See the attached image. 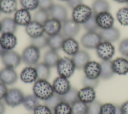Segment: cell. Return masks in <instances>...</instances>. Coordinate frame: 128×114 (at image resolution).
Listing matches in <instances>:
<instances>
[{
	"label": "cell",
	"mask_w": 128,
	"mask_h": 114,
	"mask_svg": "<svg viewBox=\"0 0 128 114\" xmlns=\"http://www.w3.org/2000/svg\"><path fill=\"white\" fill-rule=\"evenodd\" d=\"M102 104L99 101L96 100L88 104L87 114H100Z\"/></svg>",
	"instance_id": "cell-43"
},
{
	"label": "cell",
	"mask_w": 128,
	"mask_h": 114,
	"mask_svg": "<svg viewBox=\"0 0 128 114\" xmlns=\"http://www.w3.org/2000/svg\"><path fill=\"white\" fill-rule=\"evenodd\" d=\"M96 54L102 60H110L115 53V48L112 42L102 41L96 47Z\"/></svg>",
	"instance_id": "cell-8"
},
{
	"label": "cell",
	"mask_w": 128,
	"mask_h": 114,
	"mask_svg": "<svg viewBox=\"0 0 128 114\" xmlns=\"http://www.w3.org/2000/svg\"><path fill=\"white\" fill-rule=\"evenodd\" d=\"M22 8L28 11L34 10L38 6V0H20Z\"/></svg>",
	"instance_id": "cell-41"
},
{
	"label": "cell",
	"mask_w": 128,
	"mask_h": 114,
	"mask_svg": "<svg viewBox=\"0 0 128 114\" xmlns=\"http://www.w3.org/2000/svg\"><path fill=\"white\" fill-rule=\"evenodd\" d=\"M62 101V96L54 93L49 98L44 100V104L52 110H54L56 106Z\"/></svg>",
	"instance_id": "cell-39"
},
{
	"label": "cell",
	"mask_w": 128,
	"mask_h": 114,
	"mask_svg": "<svg viewBox=\"0 0 128 114\" xmlns=\"http://www.w3.org/2000/svg\"><path fill=\"white\" fill-rule=\"evenodd\" d=\"M60 0V1H64V2H66L67 0Z\"/></svg>",
	"instance_id": "cell-55"
},
{
	"label": "cell",
	"mask_w": 128,
	"mask_h": 114,
	"mask_svg": "<svg viewBox=\"0 0 128 114\" xmlns=\"http://www.w3.org/2000/svg\"><path fill=\"white\" fill-rule=\"evenodd\" d=\"M49 12L42 9L38 8L36 10L33 15L34 20L44 25V24L50 18Z\"/></svg>",
	"instance_id": "cell-34"
},
{
	"label": "cell",
	"mask_w": 128,
	"mask_h": 114,
	"mask_svg": "<svg viewBox=\"0 0 128 114\" xmlns=\"http://www.w3.org/2000/svg\"><path fill=\"white\" fill-rule=\"evenodd\" d=\"M78 92V90L76 88H71L65 94L61 96L62 101L72 105L74 102L79 100Z\"/></svg>",
	"instance_id": "cell-33"
},
{
	"label": "cell",
	"mask_w": 128,
	"mask_h": 114,
	"mask_svg": "<svg viewBox=\"0 0 128 114\" xmlns=\"http://www.w3.org/2000/svg\"><path fill=\"white\" fill-rule=\"evenodd\" d=\"M96 14L93 13L91 16L82 24L86 32H96L99 28L96 21Z\"/></svg>",
	"instance_id": "cell-35"
},
{
	"label": "cell",
	"mask_w": 128,
	"mask_h": 114,
	"mask_svg": "<svg viewBox=\"0 0 128 114\" xmlns=\"http://www.w3.org/2000/svg\"><path fill=\"white\" fill-rule=\"evenodd\" d=\"M114 2L120 3V4H124V3H127L128 0H114Z\"/></svg>",
	"instance_id": "cell-53"
},
{
	"label": "cell",
	"mask_w": 128,
	"mask_h": 114,
	"mask_svg": "<svg viewBox=\"0 0 128 114\" xmlns=\"http://www.w3.org/2000/svg\"><path fill=\"white\" fill-rule=\"evenodd\" d=\"M102 41L114 42L118 41L120 37V30L114 26L110 28L101 30L99 32Z\"/></svg>",
	"instance_id": "cell-15"
},
{
	"label": "cell",
	"mask_w": 128,
	"mask_h": 114,
	"mask_svg": "<svg viewBox=\"0 0 128 114\" xmlns=\"http://www.w3.org/2000/svg\"><path fill=\"white\" fill-rule=\"evenodd\" d=\"M56 67L59 76L68 78L72 76L76 69L72 58L66 56L60 58Z\"/></svg>",
	"instance_id": "cell-3"
},
{
	"label": "cell",
	"mask_w": 128,
	"mask_h": 114,
	"mask_svg": "<svg viewBox=\"0 0 128 114\" xmlns=\"http://www.w3.org/2000/svg\"><path fill=\"white\" fill-rule=\"evenodd\" d=\"M14 19L18 26H26L32 21V16L30 11L22 8L14 12Z\"/></svg>",
	"instance_id": "cell-21"
},
{
	"label": "cell",
	"mask_w": 128,
	"mask_h": 114,
	"mask_svg": "<svg viewBox=\"0 0 128 114\" xmlns=\"http://www.w3.org/2000/svg\"><path fill=\"white\" fill-rule=\"evenodd\" d=\"M76 68L82 70L86 64L90 60V56L88 52L84 50H79L72 58Z\"/></svg>",
	"instance_id": "cell-16"
},
{
	"label": "cell",
	"mask_w": 128,
	"mask_h": 114,
	"mask_svg": "<svg viewBox=\"0 0 128 114\" xmlns=\"http://www.w3.org/2000/svg\"><path fill=\"white\" fill-rule=\"evenodd\" d=\"M0 13H1V12H0Z\"/></svg>",
	"instance_id": "cell-57"
},
{
	"label": "cell",
	"mask_w": 128,
	"mask_h": 114,
	"mask_svg": "<svg viewBox=\"0 0 128 114\" xmlns=\"http://www.w3.org/2000/svg\"><path fill=\"white\" fill-rule=\"evenodd\" d=\"M16 0H0V11L6 14H11L17 10Z\"/></svg>",
	"instance_id": "cell-30"
},
{
	"label": "cell",
	"mask_w": 128,
	"mask_h": 114,
	"mask_svg": "<svg viewBox=\"0 0 128 114\" xmlns=\"http://www.w3.org/2000/svg\"><path fill=\"white\" fill-rule=\"evenodd\" d=\"M37 73L38 80H48L50 76V68L44 62H38L34 66Z\"/></svg>",
	"instance_id": "cell-29"
},
{
	"label": "cell",
	"mask_w": 128,
	"mask_h": 114,
	"mask_svg": "<svg viewBox=\"0 0 128 114\" xmlns=\"http://www.w3.org/2000/svg\"><path fill=\"white\" fill-rule=\"evenodd\" d=\"M80 24L74 22L72 18L68 19L62 22L61 34L65 38H74L80 32Z\"/></svg>",
	"instance_id": "cell-9"
},
{
	"label": "cell",
	"mask_w": 128,
	"mask_h": 114,
	"mask_svg": "<svg viewBox=\"0 0 128 114\" xmlns=\"http://www.w3.org/2000/svg\"><path fill=\"white\" fill-rule=\"evenodd\" d=\"M80 44L83 47L87 49H96L102 42L99 32H86L80 38Z\"/></svg>",
	"instance_id": "cell-6"
},
{
	"label": "cell",
	"mask_w": 128,
	"mask_h": 114,
	"mask_svg": "<svg viewBox=\"0 0 128 114\" xmlns=\"http://www.w3.org/2000/svg\"><path fill=\"white\" fill-rule=\"evenodd\" d=\"M84 76L92 79H98L100 74V64L94 60H90L83 68Z\"/></svg>",
	"instance_id": "cell-12"
},
{
	"label": "cell",
	"mask_w": 128,
	"mask_h": 114,
	"mask_svg": "<svg viewBox=\"0 0 128 114\" xmlns=\"http://www.w3.org/2000/svg\"><path fill=\"white\" fill-rule=\"evenodd\" d=\"M40 56V50L32 44L25 48L21 54L22 62L28 66H34L38 63Z\"/></svg>",
	"instance_id": "cell-2"
},
{
	"label": "cell",
	"mask_w": 128,
	"mask_h": 114,
	"mask_svg": "<svg viewBox=\"0 0 128 114\" xmlns=\"http://www.w3.org/2000/svg\"><path fill=\"white\" fill-rule=\"evenodd\" d=\"M110 4L106 0H95L92 6L93 13L96 14L101 12H109Z\"/></svg>",
	"instance_id": "cell-31"
},
{
	"label": "cell",
	"mask_w": 128,
	"mask_h": 114,
	"mask_svg": "<svg viewBox=\"0 0 128 114\" xmlns=\"http://www.w3.org/2000/svg\"><path fill=\"white\" fill-rule=\"evenodd\" d=\"M34 114H52V110L45 104H39L34 110Z\"/></svg>",
	"instance_id": "cell-47"
},
{
	"label": "cell",
	"mask_w": 128,
	"mask_h": 114,
	"mask_svg": "<svg viewBox=\"0 0 128 114\" xmlns=\"http://www.w3.org/2000/svg\"><path fill=\"white\" fill-rule=\"evenodd\" d=\"M83 86L90 87L95 88L98 86L99 84V78L92 79L84 76L82 80Z\"/></svg>",
	"instance_id": "cell-44"
},
{
	"label": "cell",
	"mask_w": 128,
	"mask_h": 114,
	"mask_svg": "<svg viewBox=\"0 0 128 114\" xmlns=\"http://www.w3.org/2000/svg\"><path fill=\"white\" fill-rule=\"evenodd\" d=\"M6 51V50L3 48L2 46L0 44V58L2 57V56L3 55V54Z\"/></svg>",
	"instance_id": "cell-52"
},
{
	"label": "cell",
	"mask_w": 128,
	"mask_h": 114,
	"mask_svg": "<svg viewBox=\"0 0 128 114\" xmlns=\"http://www.w3.org/2000/svg\"><path fill=\"white\" fill-rule=\"evenodd\" d=\"M2 30L1 33H12L14 34L17 30L18 25L14 18L6 17L0 20Z\"/></svg>",
	"instance_id": "cell-27"
},
{
	"label": "cell",
	"mask_w": 128,
	"mask_h": 114,
	"mask_svg": "<svg viewBox=\"0 0 128 114\" xmlns=\"http://www.w3.org/2000/svg\"><path fill=\"white\" fill-rule=\"evenodd\" d=\"M6 112V106L4 102L0 100V114H4Z\"/></svg>",
	"instance_id": "cell-51"
},
{
	"label": "cell",
	"mask_w": 128,
	"mask_h": 114,
	"mask_svg": "<svg viewBox=\"0 0 128 114\" xmlns=\"http://www.w3.org/2000/svg\"><path fill=\"white\" fill-rule=\"evenodd\" d=\"M72 114H87L88 104L78 100L71 105Z\"/></svg>",
	"instance_id": "cell-36"
},
{
	"label": "cell",
	"mask_w": 128,
	"mask_h": 114,
	"mask_svg": "<svg viewBox=\"0 0 128 114\" xmlns=\"http://www.w3.org/2000/svg\"><path fill=\"white\" fill-rule=\"evenodd\" d=\"M78 100L88 104L96 100V92L94 88L83 86L78 90Z\"/></svg>",
	"instance_id": "cell-20"
},
{
	"label": "cell",
	"mask_w": 128,
	"mask_h": 114,
	"mask_svg": "<svg viewBox=\"0 0 128 114\" xmlns=\"http://www.w3.org/2000/svg\"><path fill=\"white\" fill-rule=\"evenodd\" d=\"M120 108L122 114H128V100L124 102Z\"/></svg>",
	"instance_id": "cell-50"
},
{
	"label": "cell",
	"mask_w": 128,
	"mask_h": 114,
	"mask_svg": "<svg viewBox=\"0 0 128 114\" xmlns=\"http://www.w3.org/2000/svg\"><path fill=\"white\" fill-rule=\"evenodd\" d=\"M54 4L53 0H38V8L48 12Z\"/></svg>",
	"instance_id": "cell-46"
},
{
	"label": "cell",
	"mask_w": 128,
	"mask_h": 114,
	"mask_svg": "<svg viewBox=\"0 0 128 114\" xmlns=\"http://www.w3.org/2000/svg\"><path fill=\"white\" fill-rule=\"evenodd\" d=\"M1 30H2V26H1V22L0 21V32H1Z\"/></svg>",
	"instance_id": "cell-54"
},
{
	"label": "cell",
	"mask_w": 128,
	"mask_h": 114,
	"mask_svg": "<svg viewBox=\"0 0 128 114\" xmlns=\"http://www.w3.org/2000/svg\"><path fill=\"white\" fill-rule=\"evenodd\" d=\"M54 114H72V107L70 104L62 101L54 110Z\"/></svg>",
	"instance_id": "cell-40"
},
{
	"label": "cell",
	"mask_w": 128,
	"mask_h": 114,
	"mask_svg": "<svg viewBox=\"0 0 128 114\" xmlns=\"http://www.w3.org/2000/svg\"><path fill=\"white\" fill-rule=\"evenodd\" d=\"M2 64L4 67L15 68L22 62L21 55L14 50H6L1 57Z\"/></svg>",
	"instance_id": "cell-7"
},
{
	"label": "cell",
	"mask_w": 128,
	"mask_h": 114,
	"mask_svg": "<svg viewBox=\"0 0 128 114\" xmlns=\"http://www.w3.org/2000/svg\"><path fill=\"white\" fill-rule=\"evenodd\" d=\"M21 80L26 84L34 82L38 80L37 73L34 66H28L21 71L20 75Z\"/></svg>",
	"instance_id": "cell-22"
},
{
	"label": "cell",
	"mask_w": 128,
	"mask_h": 114,
	"mask_svg": "<svg viewBox=\"0 0 128 114\" xmlns=\"http://www.w3.org/2000/svg\"><path fill=\"white\" fill-rule=\"evenodd\" d=\"M25 30L30 38H34L44 34V26L34 20H32L25 26Z\"/></svg>",
	"instance_id": "cell-23"
},
{
	"label": "cell",
	"mask_w": 128,
	"mask_h": 114,
	"mask_svg": "<svg viewBox=\"0 0 128 114\" xmlns=\"http://www.w3.org/2000/svg\"><path fill=\"white\" fill-rule=\"evenodd\" d=\"M8 90L6 85L0 81V100L4 98Z\"/></svg>",
	"instance_id": "cell-49"
},
{
	"label": "cell",
	"mask_w": 128,
	"mask_h": 114,
	"mask_svg": "<svg viewBox=\"0 0 128 114\" xmlns=\"http://www.w3.org/2000/svg\"><path fill=\"white\" fill-rule=\"evenodd\" d=\"M126 4H127V6H127V7L128 8V2H127V3H126Z\"/></svg>",
	"instance_id": "cell-56"
},
{
	"label": "cell",
	"mask_w": 128,
	"mask_h": 114,
	"mask_svg": "<svg viewBox=\"0 0 128 114\" xmlns=\"http://www.w3.org/2000/svg\"><path fill=\"white\" fill-rule=\"evenodd\" d=\"M66 38L61 32L50 36H48V46L50 50L58 51L62 49L64 41Z\"/></svg>",
	"instance_id": "cell-25"
},
{
	"label": "cell",
	"mask_w": 128,
	"mask_h": 114,
	"mask_svg": "<svg viewBox=\"0 0 128 114\" xmlns=\"http://www.w3.org/2000/svg\"><path fill=\"white\" fill-rule=\"evenodd\" d=\"M43 26L44 33L50 36L60 32L62 22L54 18H50Z\"/></svg>",
	"instance_id": "cell-19"
},
{
	"label": "cell",
	"mask_w": 128,
	"mask_h": 114,
	"mask_svg": "<svg viewBox=\"0 0 128 114\" xmlns=\"http://www.w3.org/2000/svg\"><path fill=\"white\" fill-rule=\"evenodd\" d=\"M116 106L110 102L102 104L100 114H116Z\"/></svg>",
	"instance_id": "cell-42"
},
{
	"label": "cell",
	"mask_w": 128,
	"mask_h": 114,
	"mask_svg": "<svg viewBox=\"0 0 128 114\" xmlns=\"http://www.w3.org/2000/svg\"><path fill=\"white\" fill-rule=\"evenodd\" d=\"M93 14L92 9L85 4H81L72 10V19L80 24H84Z\"/></svg>",
	"instance_id": "cell-5"
},
{
	"label": "cell",
	"mask_w": 128,
	"mask_h": 114,
	"mask_svg": "<svg viewBox=\"0 0 128 114\" xmlns=\"http://www.w3.org/2000/svg\"><path fill=\"white\" fill-rule=\"evenodd\" d=\"M112 60H102L100 64L101 70L100 77L103 80H108L111 78L114 73L112 68Z\"/></svg>",
	"instance_id": "cell-26"
},
{
	"label": "cell",
	"mask_w": 128,
	"mask_h": 114,
	"mask_svg": "<svg viewBox=\"0 0 128 114\" xmlns=\"http://www.w3.org/2000/svg\"><path fill=\"white\" fill-rule=\"evenodd\" d=\"M30 44L41 50L48 46V36L42 34L36 38H30Z\"/></svg>",
	"instance_id": "cell-37"
},
{
	"label": "cell",
	"mask_w": 128,
	"mask_h": 114,
	"mask_svg": "<svg viewBox=\"0 0 128 114\" xmlns=\"http://www.w3.org/2000/svg\"><path fill=\"white\" fill-rule=\"evenodd\" d=\"M18 79V74L14 68L4 67L0 70V81L6 85H12Z\"/></svg>",
	"instance_id": "cell-10"
},
{
	"label": "cell",
	"mask_w": 128,
	"mask_h": 114,
	"mask_svg": "<svg viewBox=\"0 0 128 114\" xmlns=\"http://www.w3.org/2000/svg\"><path fill=\"white\" fill-rule=\"evenodd\" d=\"M116 17L118 22L123 26H128V8L124 7L120 8L116 14Z\"/></svg>",
	"instance_id": "cell-38"
},
{
	"label": "cell",
	"mask_w": 128,
	"mask_h": 114,
	"mask_svg": "<svg viewBox=\"0 0 128 114\" xmlns=\"http://www.w3.org/2000/svg\"><path fill=\"white\" fill-rule=\"evenodd\" d=\"M33 94L39 100H45L54 93V88L47 80H37L32 86Z\"/></svg>",
	"instance_id": "cell-1"
},
{
	"label": "cell",
	"mask_w": 128,
	"mask_h": 114,
	"mask_svg": "<svg viewBox=\"0 0 128 114\" xmlns=\"http://www.w3.org/2000/svg\"><path fill=\"white\" fill-rule=\"evenodd\" d=\"M118 51L124 56L128 58V38L121 40L118 45Z\"/></svg>",
	"instance_id": "cell-45"
},
{
	"label": "cell",
	"mask_w": 128,
	"mask_h": 114,
	"mask_svg": "<svg viewBox=\"0 0 128 114\" xmlns=\"http://www.w3.org/2000/svg\"><path fill=\"white\" fill-rule=\"evenodd\" d=\"M60 58L57 51L52 50H48L44 55V62L50 68L56 67Z\"/></svg>",
	"instance_id": "cell-28"
},
{
	"label": "cell",
	"mask_w": 128,
	"mask_h": 114,
	"mask_svg": "<svg viewBox=\"0 0 128 114\" xmlns=\"http://www.w3.org/2000/svg\"><path fill=\"white\" fill-rule=\"evenodd\" d=\"M24 108L30 111H32L40 104L39 99L34 94L25 96L22 103Z\"/></svg>",
	"instance_id": "cell-32"
},
{
	"label": "cell",
	"mask_w": 128,
	"mask_h": 114,
	"mask_svg": "<svg viewBox=\"0 0 128 114\" xmlns=\"http://www.w3.org/2000/svg\"><path fill=\"white\" fill-rule=\"evenodd\" d=\"M96 21L101 30L110 28L114 26V18L110 12H106L96 14Z\"/></svg>",
	"instance_id": "cell-13"
},
{
	"label": "cell",
	"mask_w": 128,
	"mask_h": 114,
	"mask_svg": "<svg viewBox=\"0 0 128 114\" xmlns=\"http://www.w3.org/2000/svg\"><path fill=\"white\" fill-rule=\"evenodd\" d=\"M112 68L114 74L126 75L128 74V59L118 57L112 60Z\"/></svg>",
	"instance_id": "cell-17"
},
{
	"label": "cell",
	"mask_w": 128,
	"mask_h": 114,
	"mask_svg": "<svg viewBox=\"0 0 128 114\" xmlns=\"http://www.w3.org/2000/svg\"><path fill=\"white\" fill-rule=\"evenodd\" d=\"M24 96L21 90L14 88L8 89L4 100L6 105L14 108L22 104Z\"/></svg>",
	"instance_id": "cell-4"
},
{
	"label": "cell",
	"mask_w": 128,
	"mask_h": 114,
	"mask_svg": "<svg viewBox=\"0 0 128 114\" xmlns=\"http://www.w3.org/2000/svg\"><path fill=\"white\" fill-rule=\"evenodd\" d=\"M67 6L72 10L83 4V0H67L66 2Z\"/></svg>",
	"instance_id": "cell-48"
},
{
	"label": "cell",
	"mask_w": 128,
	"mask_h": 114,
	"mask_svg": "<svg viewBox=\"0 0 128 114\" xmlns=\"http://www.w3.org/2000/svg\"><path fill=\"white\" fill-rule=\"evenodd\" d=\"M18 40L14 34L2 33L0 36V44L6 50H13L17 44Z\"/></svg>",
	"instance_id": "cell-18"
},
{
	"label": "cell",
	"mask_w": 128,
	"mask_h": 114,
	"mask_svg": "<svg viewBox=\"0 0 128 114\" xmlns=\"http://www.w3.org/2000/svg\"><path fill=\"white\" fill-rule=\"evenodd\" d=\"M62 49L68 55L72 56L80 50L79 44L74 38H66Z\"/></svg>",
	"instance_id": "cell-24"
},
{
	"label": "cell",
	"mask_w": 128,
	"mask_h": 114,
	"mask_svg": "<svg viewBox=\"0 0 128 114\" xmlns=\"http://www.w3.org/2000/svg\"><path fill=\"white\" fill-rule=\"evenodd\" d=\"M52 86L54 93L60 96L65 94L72 88L68 78L60 76L54 80Z\"/></svg>",
	"instance_id": "cell-11"
},
{
	"label": "cell",
	"mask_w": 128,
	"mask_h": 114,
	"mask_svg": "<svg viewBox=\"0 0 128 114\" xmlns=\"http://www.w3.org/2000/svg\"><path fill=\"white\" fill-rule=\"evenodd\" d=\"M50 17L63 22L68 20V12L66 8L60 4H54L48 11Z\"/></svg>",
	"instance_id": "cell-14"
}]
</instances>
